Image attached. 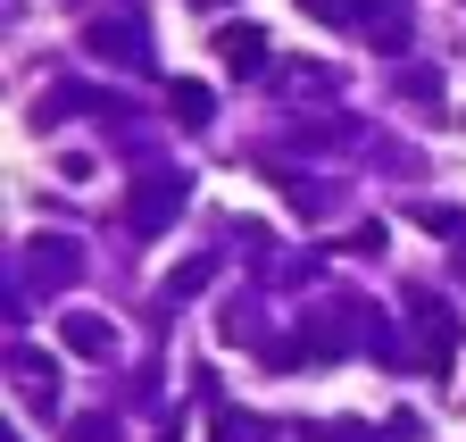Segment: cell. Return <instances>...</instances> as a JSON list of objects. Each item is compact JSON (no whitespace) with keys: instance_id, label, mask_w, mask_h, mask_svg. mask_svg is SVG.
<instances>
[{"instance_id":"6da1fadb","label":"cell","mask_w":466,"mask_h":442,"mask_svg":"<svg viewBox=\"0 0 466 442\" xmlns=\"http://www.w3.org/2000/svg\"><path fill=\"white\" fill-rule=\"evenodd\" d=\"M225 59H233V67H258V34L233 26V34H225Z\"/></svg>"}]
</instances>
